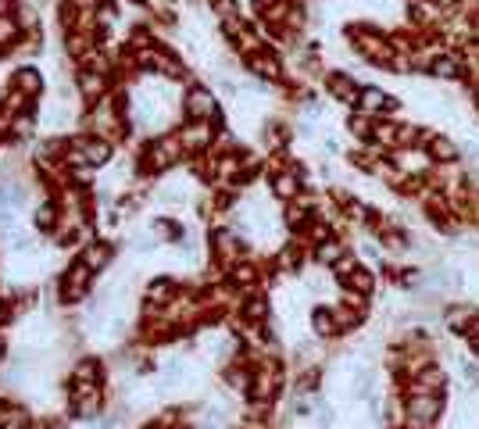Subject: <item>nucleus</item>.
<instances>
[{
    "mask_svg": "<svg viewBox=\"0 0 479 429\" xmlns=\"http://www.w3.org/2000/svg\"><path fill=\"white\" fill-rule=\"evenodd\" d=\"M147 297H150V304H169L176 297V283L172 279H157V283L147 286Z\"/></svg>",
    "mask_w": 479,
    "mask_h": 429,
    "instance_id": "obj_4",
    "label": "nucleus"
},
{
    "mask_svg": "<svg viewBox=\"0 0 479 429\" xmlns=\"http://www.w3.org/2000/svg\"><path fill=\"white\" fill-rule=\"evenodd\" d=\"M344 283L351 286V294H372V272H365V268H351Z\"/></svg>",
    "mask_w": 479,
    "mask_h": 429,
    "instance_id": "obj_5",
    "label": "nucleus"
},
{
    "mask_svg": "<svg viewBox=\"0 0 479 429\" xmlns=\"http://www.w3.org/2000/svg\"><path fill=\"white\" fill-rule=\"evenodd\" d=\"M433 154H437L440 161H451V157H454L458 150H454L451 143H444V140H433Z\"/></svg>",
    "mask_w": 479,
    "mask_h": 429,
    "instance_id": "obj_8",
    "label": "nucleus"
},
{
    "mask_svg": "<svg viewBox=\"0 0 479 429\" xmlns=\"http://www.w3.org/2000/svg\"><path fill=\"white\" fill-rule=\"evenodd\" d=\"M0 358H4V344H0Z\"/></svg>",
    "mask_w": 479,
    "mask_h": 429,
    "instance_id": "obj_11",
    "label": "nucleus"
},
{
    "mask_svg": "<svg viewBox=\"0 0 479 429\" xmlns=\"http://www.w3.org/2000/svg\"><path fill=\"white\" fill-rule=\"evenodd\" d=\"M143 429H169V422H150V425H143Z\"/></svg>",
    "mask_w": 479,
    "mask_h": 429,
    "instance_id": "obj_10",
    "label": "nucleus"
},
{
    "mask_svg": "<svg viewBox=\"0 0 479 429\" xmlns=\"http://www.w3.org/2000/svg\"><path fill=\"white\" fill-rule=\"evenodd\" d=\"M265 315H269V304H265L261 297H254L250 304H243V318H247V322H257V318H265Z\"/></svg>",
    "mask_w": 479,
    "mask_h": 429,
    "instance_id": "obj_7",
    "label": "nucleus"
},
{
    "mask_svg": "<svg viewBox=\"0 0 479 429\" xmlns=\"http://www.w3.org/2000/svg\"><path fill=\"white\" fill-rule=\"evenodd\" d=\"M90 283H93V268L79 258V261L68 268V272H65V279H61V301H65V304H79V301H86Z\"/></svg>",
    "mask_w": 479,
    "mask_h": 429,
    "instance_id": "obj_1",
    "label": "nucleus"
},
{
    "mask_svg": "<svg viewBox=\"0 0 479 429\" xmlns=\"http://www.w3.org/2000/svg\"><path fill=\"white\" fill-rule=\"evenodd\" d=\"M437 75H458V65L454 61H437Z\"/></svg>",
    "mask_w": 479,
    "mask_h": 429,
    "instance_id": "obj_9",
    "label": "nucleus"
},
{
    "mask_svg": "<svg viewBox=\"0 0 479 429\" xmlns=\"http://www.w3.org/2000/svg\"><path fill=\"white\" fill-rule=\"evenodd\" d=\"M315 254H318V261H322V265H336V261L344 258V243H336V240H322Z\"/></svg>",
    "mask_w": 479,
    "mask_h": 429,
    "instance_id": "obj_6",
    "label": "nucleus"
},
{
    "mask_svg": "<svg viewBox=\"0 0 479 429\" xmlns=\"http://www.w3.org/2000/svg\"><path fill=\"white\" fill-rule=\"evenodd\" d=\"M72 380H75V383H97V380H100V365H97V358H83V361L72 368Z\"/></svg>",
    "mask_w": 479,
    "mask_h": 429,
    "instance_id": "obj_3",
    "label": "nucleus"
},
{
    "mask_svg": "<svg viewBox=\"0 0 479 429\" xmlns=\"http://www.w3.org/2000/svg\"><path fill=\"white\" fill-rule=\"evenodd\" d=\"M83 261L93 268V272H100V268H108V261H111V247L108 243H86L83 247Z\"/></svg>",
    "mask_w": 479,
    "mask_h": 429,
    "instance_id": "obj_2",
    "label": "nucleus"
}]
</instances>
